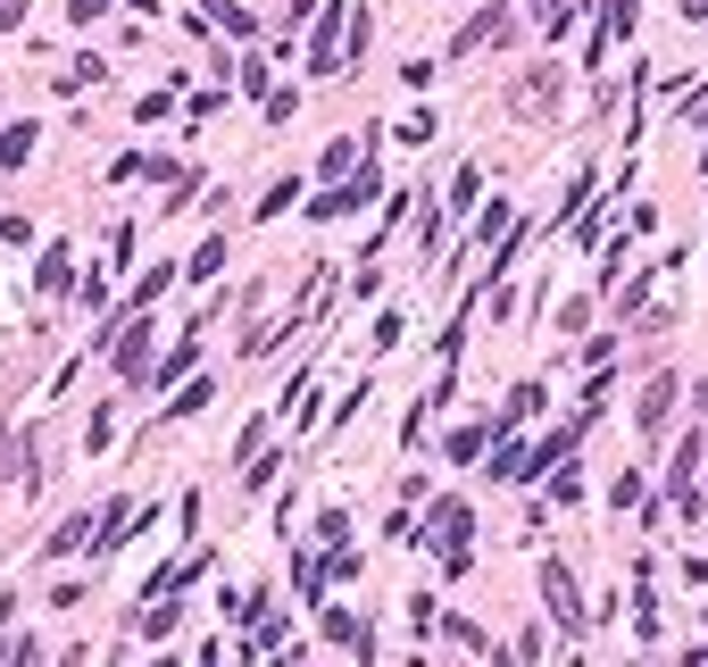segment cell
Wrapping results in <instances>:
<instances>
[{
    "instance_id": "obj_1",
    "label": "cell",
    "mask_w": 708,
    "mask_h": 667,
    "mask_svg": "<svg viewBox=\"0 0 708 667\" xmlns=\"http://www.w3.org/2000/svg\"><path fill=\"white\" fill-rule=\"evenodd\" d=\"M426 542L442 551V575H466V542H475V509H466L459 493H450V501H433V509H426Z\"/></svg>"
},
{
    "instance_id": "obj_2",
    "label": "cell",
    "mask_w": 708,
    "mask_h": 667,
    "mask_svg": "<svg viewBox=\"0 0 708 667\" xmlns=\"http://www.w3.org/2000/svg\"><path fill=\"white\" fill-rule=\"evenodd\" d=\"M342 42H351V0H325L309 34V76H342Z\"/></svg>"
},
{
    "instance_id": "obj_3",
    "label": "cell",
    "mask_w": 708,
    "mask_h": 667,
    "mask_svg": "<svg viewBox=\"0 0 708 667\" xmlns=\"http://www.w3.org/2000/svg\"><path fill=\"white\" fill-rule=\"evenodd\" d=\"M559 84H567V67H559V58H541V67H525V76L508 84V117H550Z\"/></svg>"
},
{
    "instance_id": "obj_4",
    "label": "cell",
    "mask_w": 708,
    "mask_h": 667,
    "mask_svg": "<svg viewBox=\"0 0 708 667\" xmlns=\"http://www.w3.org/2000/svg\"><path fill=\"white\" fill-rule=\"evenodd\" d=\"M508 34V0H484V9H475V18H466L459 25V34H450L442 42V58H450V67H459V58H475V51H492V42H501Z\"/></svg>"
},
{
    "instance_id": "obj_5",
    "label": "cell",
    "mask_w": 708,
    "mask_h": 667,
    "mask_svg": "<svg viewBox=\"0 0 708 667\" xmlns=\"http://www.w3.org/2000/svg\"><path fill=\"white\" fill-rule=\"evenodd\" d=\"M367 201H384V175H375V159H367V175H351V184H325L318 201H309V217H358Z\"/></svg>"
},
{
    "instance_id": "obj_6",
    "label": "cell",
    "mask_w": 708,
    "mask_h": 667,
    "mask_svg": "<svg viewBox=\"0 0 708 667\" xmlns=\"http://www.w3.org/2000/svg\"><path fill=\"white\" fill-rule=\"evenodd\" d=\"M642 25V0H609V9H600V34H592V51H583V76H600V58L616 51V42L634 34Z\"/></svg>"
},
{
    "instance_id": "obj_7",
    "label": "cell",
    "mask_w": 708,
    "mask_h": 667,
    "mask_svg": "<svg viewBox=\"0 0 708 667\" xmlns=\"http://www.w3.org/2000/svg\"><path fill=\"white\" fill-rule=\"evenodd\" d=\"M541 601H550V617H559V626H583V617H592V610H583V584L559 568V559L541 568Z\"/></svg>"
},
{
    "instance_id": "obj_8",
    "label": "cell",
    "mask_w": 708,
    "mask_h": 667,
    "mask_svg": "<svg viewBox=\"0 0 708 667\" xmlns=\"http://www.w3.org/2000/svg\"><path fill=\"white\" fill-rule=\"evenodd\" d=\"M667 418H675V376H651V384H642V400H634L642 442H658V434H667Z\"/></svg>"
},
{
    "instance_id": "obj_9",
    "label": "cell",
    "mask_w": 708,
    "mask_h": 667,
    "mask_svg": "<svg viewBox=\"0 0 708 667\" xmlns=\"http://www.w3.org/2000/svg\"><path fill=\"white\" fill-rule=\"evenodd\" d=\"M541 409H550V384H541V376H525L517 392H508V409L492 418V434H517V426H534Z\"/></svg>"
},
{
    "instance_id": "obj_10",
    "label": "cell",
    "mask_w": 708,
    "mask_h": 667,
    "mask_svg": "<svg viewBox=\"0 0 708 667\" xmlns=\"http://www.w3.org/2000/svg\"><path fill=\"white\" fill-rule=\"evenodd\" d=\"M117 376L126 384L150 376V325H126V334H117Z\"/></svg>"
},
{
    "instance_id": "obj_11",
    "label": "cell",
    "mask_w": 708,
    "mask_h": 667,
    "mask_svg": "<svg viewBox=\"0 0 708 667\" xmlns=\"http://www.w3.org/2000/svg\"><path fill=\"white\" fill-rule=\"evenodd\" d=\"M475 201H484V168L466 159V168L450 175V201H442V209H450V217H466V209H475Z\"/></svg>"
},
{
    "instance_id": "obj_12",
    "label": "cell",
    "mask_w": 708,
    "mask_h": 667,
    "mask_svg": "<svg viewBox=\"0 0 708 667\" xmlns=\"http://www.w3.org/2000/svg\"><path fill=\"white\" fill-rule=\"evenodd\" d=\"M318 376H292V392H283V418H292V426H309V418H318Z\"/></svg>"
},
{
    "instance_id": "obj_13",
    "label": "cell",
    "mask_w": 708,
    "mask_h": 667,
    "mask_svg": "<svg viewBox=\"0 0 708 667\" xmlns=\"http://www.w3.org/2000/svg\"><path fill=\"white\" fill-rule=\"evenodd\" d=\"M609 509H651V476H642V467H625V476L609 484Z\"/></svg>"
},
{
    "instance_id": "obj_14",
    "label": "cell",
    "mask_w": 708,
    "mask_h": 667,
    "mask_svg": "<svg viewBox=\"0 0 708 667\" xmlns=\"http://www.w3.org/2000/svg\"><path fill=\"white\" fill-rule=\"evenodd\" d=\"M184 276H192V284H217V276H225V234H208V243L192 250V267H184Z\"/></svg>"
},
{
    "instance_id": "obj_15",
    "label": "cell",
    "mask_w": 708,
    "mask_h": 667,
    "mask_svg": "<svg viewBox=\"0 0 708 667\" xmlns=\"http://www.w3.org/2000/svg\"><path fill=\"white\" fill-rule=\"evenodd\" d=\"M442 451H450V459H459V467H475V459H484V451H492V426H459V434H450V442H442Z\"/></svg>"
},
{
    "instance_id": "obj_16",
    "label": "cell",
    "mask_w": 708,
    "mask_h": 667,
    "mask_svg": "<svg viewBox=\"0 0 708 667\" xmlns=\"http://www.w3.org/2000/svg\"><path fill=\"white\" fill-rule=\"evenodd\" d=\"M433 133H442V117H433V109H409V117H400V142H409V151H426Z\"/></svg>"
},
{
    "instance_id": "obj_17",
    "label": "cell",
    "mask_w": 708,
    "mask_h": 667,
    "mask_svg": "<svg viewBox=\"0 0 708 667\" xmlns=\"http://www.w3.org/2000/svg\"><path fill=\"white\" fill-rule=\"evenodd\" d=\"M67 243H51V250H42V267H34V276H42V292H67Z\"/></svg>"
},
{
    "instance_id": "obj_18",
    "label": "cell",
    "mask_w": 708,
    "mask_h": 667,
    "mask_svg": "<svg viewBox=\"0 0 708 667\" xmlns=\"http://www.w3.org/2000/svg\"><path fill=\"white\" fill-rule=\"evenodd\" d=\"M318 542H325V551H351V509H325L318 517Z\"/></svg>"
},
{
    "instance_id": "obj_19",
    "label": "cell",
    "mask_w": 708,
    "mask_h": 667,
    "mask_svg": "<svg viewBox=\"0 0 708 667\" xmlns=\"http://www.w3.org/2000/svg\"><path fill=\"white\" fill-rule=\"evenodd\" d=\"M25 151H34V126H9V133H0V168H25Z\"/></svg>"
},
{
    "instance_id": "obj_20",
    "label": "cell",
    "mask_w": 708,
    "mask_h": 667,
    "mask_svg": "<svg viewBox=\"0 0 708 667\" xmlns=\"http://www.w3.org/2000/svg\"><path fill=\"white\" fill-rule=\"evenodd\" d=\"M300 201V175H283V184H267V201H259V217H283Z\"/></svg>"
},
{
    "instance_id": "obj_21",
    "label": "cell",
    "mask_w": 708,
    "mask_h": 667,
    "mask_svg": "<svg viewBox=\"0 0 708 667\" xmlns=\"http://www.w3.org/2000/svg\"><path fill=\"white\" fill-rule=\"evenodd\" d=\"M292 117H300V93H292V84H283V93H267V126H292Z\"/></svg>"
},
{
    "instance_id": "obj_22",
    "label": "cell",
    "mask_w": 708,
    "mask_h": 667,
    "mask_svg": "<svg viewBox=\"0 0 708 667\" xmlns=\"http://www.w3.org/2000/svg\"><path fill=\"white\" fill-rule=\"evenodd\" d=\"M351 159H358V142H325V159H318V175H325V184H334V175H342V168H351Z\"/></svg>"
},
{
    "instance_id": "obj_23",
    "label": "cell",
    "mask_w": 708,
    "mask_h": 667,
    "mask_svg": "<svg viewBox=\"0 0 708 667\" xmlns=\"http://www.w3.org/2000/svg\"><path fill=\"white\" fill-rule=\"evenodd\" d=\"M400 334H409V318H400V309H384V318H375V351H391Z\"/></svg>"
},
{
    "instance_id": "obj_24",
    "label": "cell",
    "mask_w": 708,
    "mask_h": 667,
    "mask_svg": "<svg viewBox=\"0 0 708 667\" xmlns=\"http://www.w3.org/2000/svg\"><path fill=\"white\" fill-rule=\"evenodd\" d=\"M583 325H592V301H583V292H576V301L559 309V334H583Z\"/></svg>"
},
{
    "instance_id": "obj_25",
    "label": "cell",
    "mask_w": 708,
    "mask_h": 667,
    "mask_svg": "<svg viewBox=\"0 0 708 667\" xmlns=\"http://www.w3.org/2000/svg\"><path fill=\"white\" fill-rule=\"evenodd\" d=\"M675 18H684V25H708V0H675Z\"/></svg>"
},
{
    "instance_id": "obj_26",
    "label": "cell",
    "mask_w": 708,
    "mask_h": 667,
    "mask_svg": "<svg viewBox=\"0 0 708 667\" xmlns=\"http://www.w3.org/2000/svg\"><path fill=\"white\" fill-rule=\"evenodd\" d=\"M109 9H117V0H75V18H84V25H93V18H109Z\"/></svg>"
},
{
    "instance_id": "obj_27",
    "label": "cell",
    "mask_w": 708,
    "mask_h": 667,
    "mask_svg": "<svg viewBox=\"0 0 708 667\" xmlns=\"http://www.w3.org/2000/svg\"><path fill=\"white\" fill-rule=\"evenodd\" d=\"M691 409H700V418H708V384H700V400H691Z\"/></svg>"
}]
</instances>
